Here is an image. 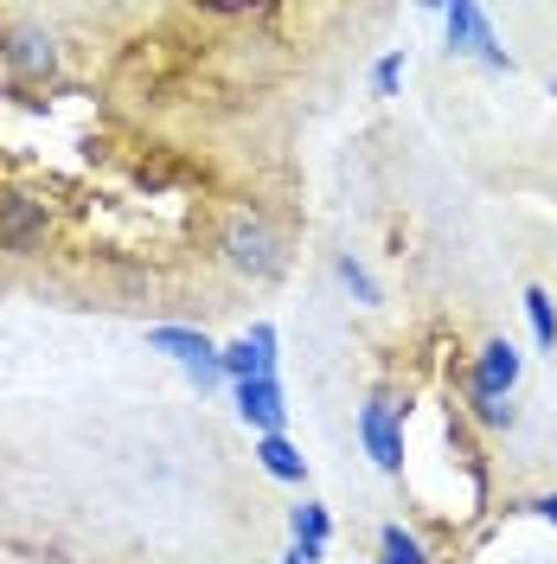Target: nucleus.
Returning a JSON list of instances; mask_svg holds the SVG:
<instances>
[{
    "mask_svg": "<svg viewBox=\"0 0 557 564\" xmlns=\"http://www.w3.org/2000/svg\"><path fill=\"white\" fill-rule=\"evenodd\" d=\"M250 456H256V468H263L270 481H288V488H302V481H308V456L288 443V430H282V436H256V449H250Z\"/></svg>",
    "mask_w": 557,
    "mask_h": 564,
    "instance_id": "obj_10",
    "label": "nucleus"
},
{
    "mask_svg": "<svg viewBox=\"0 0 557 564\" xmlns=\"http://www.w3.org/2000/svg\"><path fill=\"white\" fill-rule=\"evenodd\" d=\"M551 97H557V77H551Z\"/></svg>",
    "mask_w": 557,
    "mask_h": 564,
    "instance_id": "obj_19",
    "label": "nucleus"
},
{
    "mask_svg": "<svg viewBox=\"0 0 557 564\" xmlns=\"http://www.w3.org/2000/svg\"><path fill=\"white\" fill-rule=\"evenodd\" d=\"M379 564H429V545H423L411 527H384L379 532Z\"/></svg>",
    "mask_w": 557,
    "mask_h": 564,
    "instance_id": "obj_15",
    "label": "nucleus"
},
{
    "mask_svg": "<svg viewBox=\"0 0 557 564\" xmlns=\"http://www.w3.org/2000/svg\"><path fill=\"white\" fill-rule=\"evenodd\" d=\"M218 257L250 282H276L288 270V245H282V231L263 218V212L238 206L225 225H218Z\"/></svg>",
    "mask_w": 557,
    "mask_h": 564,
    "instance_id": "obj_1",
    "label": "nucleus"
},
{
    "mask_svg": "<svg viewBox=\"0 0 557 564\" xmlns=\"http://www.w3.org/2000/svg\"><path fill=\"white\" fill-rule=\"evenodd\" d=\"M443 33H449L455 58H474V65H488V70H513V52L500 45L488 7H474V0H455V7H443Z\"/></svg>",
    "mask_w": 557,
    "mask_h": 564,
    "instance_id": "obj_5",
    "label": "nucleus"
},
{
    "mask_svg": "<svg viewBox=\"0 0 557 564\" xmlns=\"http://www.w3.org/2000/svg\"><path fill=\"white\" fill-rule=\"evenodd\" d=\"M334 276H340V289H347L359 308H379V302H384L379 276H372V270H365V263H359L352 250H340V257H334Z\"/></svg>",
    "mask_w": 557,
    "mask_h": 564,
    "instance_id": "obj_11",
    "label": "nucleus"
},
{
    "mask_svg": "<svg viewBox=\"0 0 557 564\" xmlns=\"http://www.w3.org/2000/svg\"><path fill=\"white\" fill-rule=\"evenodd\" d=\"M231 398H238V417L256 436H282V423H288V391H282V379H244V386H231Z\"/></svg>",
    "mask_w": 557,
    "mask_h": 564,
    "instance_id": "obj_8",
    "label": "nucleus"
},
{
    "mask_svg": "<svg viewBox=\"0 0 557 564\" xmlns=\"http://www.w3.org/2000/svg\"><path fill=\"white\" fill-rule=\"evenodd\" d=\"M45 225H52L45 199L20 193V186H7V193H0V250H13V257L39 250V245H45Z\"/></svg>",
    "mask_w": 557,
    "mask_h": 564,
    "instance_id": "obj_7",
    "label": "nucleus"
},
{
    "mask_svg": "<svg viewBox=\"0 0 557 564\" xmlns=\"http://www.w3.org/2000/svg\"><path fill=\"white\" fill-rule=\"evenodd\" d=\"M288 539H295V545H327V539H334V513H327L320 500L288 507Z\"/></svg>",
    "mask_w": 557,
    "mask_h": 564,
    "instance_id": "obj_12",
    "label": "nucleus"
},
{
    "mask_svg": "<svg viewBox=\"0 0 557 564\" xmlns=\"http://www.w3.org/2000/svg\"><path fill=\"white\" fill-rule=\"evenodd\" d=\"M0 65L13 70L20 84H52L65 70V45L33 13H0Z\"/></svg>",
    "mask_w": 557,
    "mask_h": 564,
    "instance_id": "obj_2",
    "label": "nucleus"
},
{
    "mask_svg": "<svg viewBox=\"0 0 557 564\" xmlns=\"http://www.w3.org/2000/svg\"><path fill=\"white\" fill-rule=\"evenodd\" d=\"M404 70H411V52H404V45H397V52H384L379 65H372V97L391 104V97L404 90Z\"/></svg>",
    "mask_w": 557,
    "mask_h": 564,
    "instance_id": "obj_16",
    "label": "nucleus"
},
{
    "mask_svg": "<svg viewBox=\"0 0 557 564\" xmlns=\"http://www.w3.org/2000/svg\"><path fill=\"white\" fill-rule=\"evenodd\" d=\"M461 398H468V417L481 423V430H513L520 423V404L513 398H488V391H468V386H461Z\"/></svg>",
    "mask_w": 557,
    "mask_h": 564,
    "instance_id": "obj_14",
    "label": "nucleus"
},
{
    "mask_svg": "<svg viewBox=\"0 0 557 564\" xmlns=\"http://www.w3.org/2000/svg\"><path fill=\"white\" fill-rule=\"evenodd\" d=\"M225 379H231V386H244V379H276V327H270V321H256L244 340L225 347Z\"/></svg>",
    "mask_w": 557,
    "mask_h": 564,
    "instance_id": "obj_9",
    "label": "nucleus"
},
{
    "mask_svg": "<svg viewBox=\"0 0 557 564\" xmlns=\"http://www.w3.org/2000/svg\"><path fill=\"white\" fill-rule=\"evenodd\" d=\"M327 558V545H295V539H288V552H282V564H320Z\"/></svg>",
    "mask_w": 557,
    "mask_h": 564,
    "instance_id": "obj_17",
    "label": "nucleus"
},
{
    "mask_svg": "<svg viewBox=\"0 0 557 564\" xmlns=\"http://www.w3.org/2000/svg\"><path fill=\"white\" fill-rule=\"evenodd\" d=\"M532 513H538V520H551V527H557V488H551V494H538V500H532Z\"/></svg>",
    "mask_w": 557,
    "mask_h": 564,
    "instance_id": "obj_18",
    "label": "nucleus"
},
{
    "mask_svg": "<svg viewBox=\"0 0 557 564\" xmlns=\"http://www.w3.org/2000/svg\"><path fill=\"white\" fill-rule=\"evenodd\" d=\"M148 352H167L199 398L231 386V379H225V347H211L199 327H179V321H167V327H148Z\"/></svg>",
    "mask_w": 557,
    "mask_h": 564,
    "instance_id": "obj_3",
    "label": "nucleus"
},
{
    "mask_svg": "<svg viewBox=\"0 0 557 564\" xmlns=\"http://www.w3.org/2000/svg\"><path fill=\"white\" fill-rule=\"evenodd\" d=\"M520 372H525L520 347L493 334V340H481V352L468 359V372H461V386H468V391H488V398H513V391H520Z\"/></svg>",
    "mask_w": 557,
    "mask_h": 564,
    "instance_id": "obj_6",
    "label": "nucleus"
},
{
    "mask_svg": "<svg viewBox=\"0 0 557 564\" xmlns=\"http://www.w3.org/2000/svg\"><path fill=\"white\" fill-rule=\"evenodd\" d=\"M352 436H359V449L372 456L379 475H404V404H397L391 391H372V398L359 404Z\"/></svg>",
    "mask_w": 557,
    "mask_h": 564,
    "instance_id": "obj_4",
    "label": "nucleus"
},
{
    "mask_svg": "<svg viewBox=\"0 0 557 564\" xmlns=\"http://www.w3.org/2000/svg\"><path fill=\"white\" fill-rule=\"evenodd\" d=\"M525 321H532V340H538V352H557V302L551 289H525Z\"/></svg>",
    "mask_w": 557,
    "mask_h": 564,
    "instance_id": "obj_13",
    "label": "nucleus"
}]
</instances>
